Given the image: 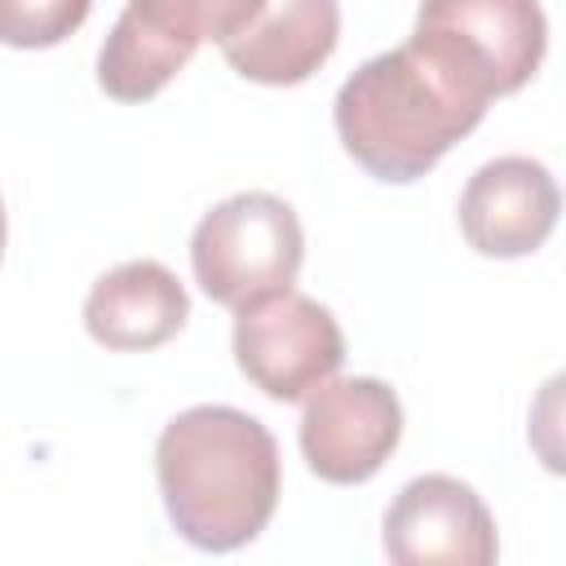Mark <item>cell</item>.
Wrapping results in <instances>:
<instances>
[{
    "instance_id": "obj_1",
    "label": "cell",
    "mask_w": 566,
    "mask_h": 566,
    "mask_svg": "<svg viewBox=\"0 0 566 566\" xmlns=\"http://www.w3.org/2000/svg\"><path fill=\"white\" fill-rule=\"evenodd\" d=\"M491 84L460 62L447 44L411 31L407 44L367 57L332 102L340 146L376 181L424 177L460 137H469L486 106Z\"/></svg>"
},
{
    "instance_id": "obj_2",
    "label": "cell",
    "mask_w": 566,
    "mask_h": 566,
    "mask_svg": "<svg viewBox=\"0 0 566 566\" xmlns=\"http://www.w3.org/2000/svg\"><path fill=\"white\" fill-rule=\"evenodd\" d=\"M155 478L177 535L203 553H230L252 544L274 517L279 442L239 407H186L155 442Z\"/></svg>"
},
{
    "instance_id": "obj_3",
    "label": "cell",
    "mask_w": 566,
    "mask_h": 566,
    "mask_svg": "<svg viewBox=\"0 0 566 566\" xmlns=\"http://www.w3.org/2000/svg\"><path fill=\"white\" fill-rule=\"evenodd\" d=\"M305 230L279 195L243 190L208 208L190 234L195 283L226 310H248L296 283Z\"/></svg>"
},
{
    "instance_id": "obj_4",
    "label": "cell",
    "mask_w": 566,
    "mask_h": 566,
    "mask_svg": "<svg viewBox=\"0 0 566 566\" xmlns=\"http://www.w3.org/2000/svg\"><path fill=\"white\" fill-rule=\"evenodd\" d=\"M261 0H128L102 53L97 84L115 102L155 97L203 40L226 44L248 27Z\"/></svg>"
},
{
    "instance_id": "obj_5",
    "label": "cell",
    "mask_w": 566,
    "mask_h": 566,
    "mask_svg": "<svg viewBox=\"0 0 566 566\" xmlns=\"http://www.w3.org/2000/svg\"><path fill=\"white\" fill-rule=\"evenodd\" d=\"M234 314V363L274 402H301L345 363L336 314L305 292L287 287Z\"/></svg>"
},
{
    "instance_id": "obj_6",
    "label": "cell",
    "mask_w": 566,
    "mask_h": 566,
    "mask_svg": "<svg viewBox=\"0 0 566 566\" xmlns=\"http://www.w3.org/2000/svg\"><path fill=\"white\" fill-rule=\"evenodd\" d=\"M402 438V402L376 376L323 380L305 394L301 411V455L336 486H358L385 469Z\"/></svg>"
},
{
    "instance_id": "obj_7",
    "label": "cell",
    "mask_w": 566,
    "mask_h": 566,
    "mask_svg": "<svg viewBox=\"0 0 566 566\" xmlns=\"http://www.w3.org/2000/svg\"><path fill=\"white\" fill-rule=\"evenodd\" d=\"M380 544L398 566H491L500 557L491 509L451 473L411 478L385 509Z\"/></svg>"
},
{
    "instance_id": "obj_8",
    "label": "cell",
    "mask_w": 566,
    "mask_h": 566,
    "mask_svg": "<svg viewBox=\"0 0 566 566\" xmlns=\"http://www.w3.org/2000/svg\"><path fill=\"white\" fill-rule=\"evenodd\" d=\"M416 31L464 57L495 97L517 93L548 49L539 0H420Z\"/></svg>"
},
{
    "instance_id": "obj_9",
    "label": "cell",
    "mask_w": 566,
    "mask_h": 566,
    "mask_svg": "<svg viewBox=\"0 0 566 566\" xmlns=\"http://www.w3.org/2000/svg\"><path fill=\"white\" fill-rule=\"evenodd\" d=\"M557 212V181L531 155H500L460 190V230L482 256H531L553 234Z\"/></svg>"
},
{
    "instance_id": "obj_10",
    "label": "cell",
    "mask_w": 566,
    "mask_h": 566,
    "mask_svg": "<svg viewBox=\"0 0 566 566\" xmlns=\"http://www.w3.org/2000/svg\"><path fill=\"white\" fill-rule=\"evenodd\" d=\"M340 40L336 0H261L239 35L221 44L226 62L256 84H301L310 80Z\"/></svg>"
},
{
    "instance_id": "obj_11",
    "label": "cell",
    "mask_w": 566,
    "mask_h": 566,
    "mask_svg": "<svg viewBox=\"0 0 566 566\" xmlns=\"http://www.w3.org/2000/svg\"><path fill=\"white\" fill-rule=\"evenodd\" d=\"M190 318V296L164 261H124L84 296V327L97 345L133 354L172 340Z\"/></svg>"
},
{
    "instance_id": "obj_12",
    "label": "cell",
    "mask_w": 566,
    "mask_h": 566,
    "mask_svg": "<svg viewBox=\"0 0 566 566\" xmlns=\"http://www.w3.org/2000/svg\"><path fill=\"white\" fill-rule=\"evenodd\" d=\"M93 0H0V44L13 49H53L84 18Z\"/></svg>"
},
{
    "instance_id": "obj_13",
    "label": "cell",
    "mask_w": 566,
    "mask_h": 566,
    "mask_svg": "<svg viewBox=\"0 0 566 566\" xmlns=\"http://www.w3.org/2000/svg\"><path fill=\"white\" fill-rule=\"evenodd\" d=\"M4 239H9V221H4V203H0V256H4Z\"/></svg>"
}]
</instances>
